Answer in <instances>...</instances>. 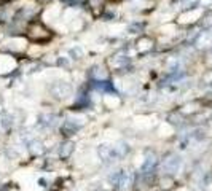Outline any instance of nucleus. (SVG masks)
I'll return each instance as SVG.
<instances>
[{
  "label": "nucleus",
  "instance_id": "obj_1",
  "mask_svg": "<svg viewBox=\"0 0 212 191\" xmlns=\"http://www.w3.org/2000/svg\"><path fill=\"white\" fill-rule=\"evenodd\" d=\"M100 18H102L104 21H112V19H115V13L107 10V11H104V13L100 14Z\"/></svg>",
  "mask_w": 212,
  "mask_h": 191
},
{
  "label": "nucleus",
  "instance_id": "obj_2",
  "mask_svg": "<svg viewBox=\"0 0 212 191\" xmlns=\"http://www.w3.org/2000/svg\"><path fill=\"white\" fill-rule=\"evenodd\" d=\"M61 2H64V3L67 5V3H70V2H72V0H61Z\"/></svg>",
  "mask_w": 212,
  "mask_h": 191
}]
</instances>
